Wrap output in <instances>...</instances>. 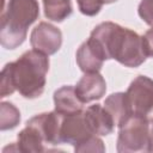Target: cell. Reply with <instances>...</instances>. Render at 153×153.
Here are the masks:
<instances>
[{
  "instance_id": "6da1fadb",
  "label": "cell",
  "mask_w": 153,
  "mask_h": 153,
  "mask_svg": "<svg viewBox=\"0 0 153 153\" xmlns=\"http://www.w3.org/2000/svg\"><path fill=\"white\" fill-rule=\"evenodd\" d=\"M48 71V55L35 49L25 51L2 68L0 97H7L18 91L26 99L38 98L44 91Z\"/></svg>"
},
{
  "instance_id": "7a4b0ae2",
  "label": "cell",
  "mask_w": 153,
  "mask_h": 153,
  "mask_svg": "<svg viewBox=\"0 0 153 153\" xmlns=\"http://www.w3.org/2000/svg\"><path fill=\"white\" fill-rule=\"evenodd\" d=\"M106 60H116L124 67L136 68L146 59L142 36L112 22L98 24L88 37Z\"/></svg>"
},
{
  "instance_id": "3957f363",
  "label": "cell",
  "mask_w": 153,
  "mask_h": 153,
  "mask_svg": "<svg viewBox=\"0 0 153 153\" xmlns=\"http://www.w3.org/2000/svg\"><path fill=\"white\" fill-rule=\"evenodd\" d=\"M39 16L37 0H8L1 13L0 42L5 49L13 50L22 45L27 36V29Z\"/></svg>"
},
{
  "instance_id": "277c9868",
  "label": "cell",
  "mask_w": 153,
  "mask_h": 153,
  "mask_svg": "<svg viewBox=\"0 0 153 153\" xmlns=\"http://www.w3.org/2000/svg\"><path fill=\"white\" fill-rule=\"evenodd\" d=\"M116 149L120 153L149 152L151 121L148 118L130 116L118 127Z\"/></svg>"
},
{
  "instance_id": "5b68a950",
  "label": "cell",
  "mask_w": 153,
  "mask_h": 153,
  "mask_svg": "<svg viewBox=\"0 0 153 153\" xmlns=\"http://www.w3.org/2000/svg\"><path fill=\"white\" fill-rule=\"evenodd\" d=\"M131 116L153 120V80L146 75L136 76L126 92Z\"/></svg>"
},
{
  "instance_id": "8992f818",
  "label": "cell",
  "mask_w": 153,
  "mask_h": 153,
  "mask_svg": "<svg viewBox=\"0 0 153 153\" xmlns=\"http://www.w3.org/2000/svg\"><path fill=\"white\" fill-rule=\"evenodd\" d=\"M93 135L94 134L91 131L85 120L84 110L69 115H62L60 127L61 143H69L75 148Z\"/></svg>"
},
{
  "instance_id": "52a82bcc",
  "label": "cell",
  "mask_w": 153,
  "mask_h": 153,
  "mask_svg": "<svg viewBox=\"0 0 153 153\" xmlns=\"http://www.w3.org/2000/svg\"><path fill=\"white\" fill-rule=\"evenodd\" d=\"M30 44L32 49L45 55H53L59 51L62 44V32L55 25L41 22L36 25L30 35Z\"/></svg>"
},
{
  "instance_id": "ba28073f",
  "label": "cell",
  "mask_w": 153,
  "mask_h": 153,
  "mask_svg": "<svg viewBox=\"0 0 153 153\" xmlns=\"http://www.w3.org/2000/svg\"><path fill=\"white\" fill-rule=\"evenodd\" d=\"M62 114L56 110L50 112H42L31 117L26 124L32 126L42 136L45 145H60V127Z\"/></svg>"
},
{
  "instance_id": "9c48e42d",
  "label": "cell",
  "mask_w": 153,
  "mask_h": 153,
  "mask_svg": "<svg viewBox=\"0 0 153 153\" xmlns=\"http://www.w3.org/2000/svg\"><path fill=\"white\" fill-rule=\"evenodd\" d=\"M74 87L78 97L84 104L100 99L106 92L105 79L99 72L85 73Z\"/></svg>"
},
{
  "instance_id": "30bf717a",
  "label": "cell",
  "mask_w": 153,
  "mask_h": 153,
  "mask_svg": "<svg viewBox=\"0 0 153 153\" xmlns=\"http://www.w3.org/2000/svg\"><path fill=\"white\" fill-rule=\"evenodd\" d=\"M84 116L94 135L106 136L111 134L116 127L111 115L100 104H93L84 109Z\"/></svg>"
},
{
  "instance_id": "8fae6325",
  "label": "cell",
  "mask_w": 153,
  "mask_h": 153,
  "mask_svg": "<svg viewBox=\"0 0 153 153\" xmlns=\"http://www.w3.org/2000/svg\"><path fill=\"white\" fill-rule=\"evenodd\" d=\"M75 60L78 67L84 73L99 72L104 65V56L97 48V45L88 38L76 50Z\"/></svg>"
},
{
  "instance_id": "7c38bea8",
  "label": "cell",
  "mask_w": 153,
  "mask_h": 153,
  "mask_svg": "<svg viewBox=\"0 0 153 153\" xmlns=\"http://www.w3.org/2000/svg\"><path fill=\"white\" fill-rule=\"evenodd\" d=\"M55 110L62 115H69L84 110V103L80 100L72 85H65L54 92Z\"/></svg>"
},
{
  "instance_id": "4fadbf2b",
  "label": "cell",
  "mask_w": 153,
  "mask_h": 153,
  "mask_svg": "<svg viewBox=\"0 0 153 153\" xmlns=\"http://www.w3.org/2000/svg\"><path fill=\"white\" fill-rule=\"evenodd\" d=\"M17 139H18V141L16 143H17L19 152L38 153V152L49 151L48 147H45V142L43 141L39 133L30 124H26L25 128L18 133Z\"/></svg>"
},
{
  "instance_id": "5bb4252c",
  "label": "cell",
  "mask_w": 153,
  "mask_h": 153,
  "mask_svg": "<svg viewBox=\"0 0 153 153\" xmlns=\"http://www.w3.org/2000/svg\"><path fill=\"white\" fill-rule=\"evenodd\" d=\"M104 108L111 115L116 127H121L131 116L126 92H116L110 94L104 102Z\"/></svg>"
},
{
  "instance_id": "9a60e30c",
  "label": "cell",
  "mask_w": 153,
  "mask_h": 153,
  "mask_svg": "<svg viewBox=\"0 0 153 153\" xmlns=\"http://www.w3.org/2000/svg\"><path fill=\"white\" fill-rule=\"evenodd\" d=\"M43 7L44 16L57 23L67 19L73 12L71 0H43Z\"/></svg>"
},
{
  "instance_id": "2e32d148",
  "label": "cell",
  "mask_w": 153,
  "mask_h": 153,
  "mask_svg": "<svg viewBox=\"0 0 153 153\" xmlns=\"http://www.w3.org/2000/svg\"><path fill=\"white\" fill-rule=\"evenodd\" d=\"M20 122V112L12 103L2 102L0 104V129L8 130L16 128Z\"/></svg>"
},
{
  "instance_id": "e0dca14e",
  "label": "cell",
  "mask_w": 153,
  "mask_h": 153,
  "mask_svg": "<svg viewBox=\"0 0 153 153\" xmlns=\"http://www.w3.org/2000/svg\"><path fill=\"white\" fill-rule=\"evenodd\" d=\"M117 0H76L79 11L87 16V17H93L99 13L102 7L108 4L116 2Z\"/></svg>"
},
{
  "instance_id": "ac0fdd59",
  "label": "cell",
  "mask_w": 153,
  "mask_h": 153,
  "mask_svg": "<svg viewBox=\"0 0 153 153\" xmlns=\"http://www.w3.org/2000/svg\"><path fill=\"white\" fill-rule=\"evenodd\" d=\"M75 152H105V146L102 139L98 137V135H93L90 139H87L85 142L79 145L74 148Z\"/></svg>"
},
{
  "instance_id": "d6986e66",
  "label": "cell",
  "mask_w": 153,
  "mask_h": 153,
  "mask_svg": "<svg viewBox=\"0 0 153 153\" xmlns=\"http://www.w3.org/2000/svg\"><path fill=\"white\" fill-rule=\"evenodd\" d=\"M137 13L146 24L153 26V0H141L137 7Z\"/></svg>"
},
{
  "instance_id": "ffe728a7",
  "label": "cell",
  "mask_w": 153,
  "mask_h": 153,
  "mask_svg": "<svg viewBox=\"0 0 153 153\" xmlns=\"http://www.w3.org/2000/svg\"><path fill=\"white\" fill-rule=\"evenodd\" d=\"M143 39V47L147 57H153V26L145 32L142 36Z\"/></svg>"
},
{
  "instance_id": "44dd1931",
  "label": "cell",
  "mask_w": 153,
  "mask_h": 153,
  "mask_svg": "<svg viewBox=\"0 0 153 153\" xmlns=\"http://www.w3.org/2000/svg\"><path fill=\"white\" fill-rule=\"evenodd\" d=\"M149 152H153V121H151V143H149Z\"/></svg>"
}]
</instances>
